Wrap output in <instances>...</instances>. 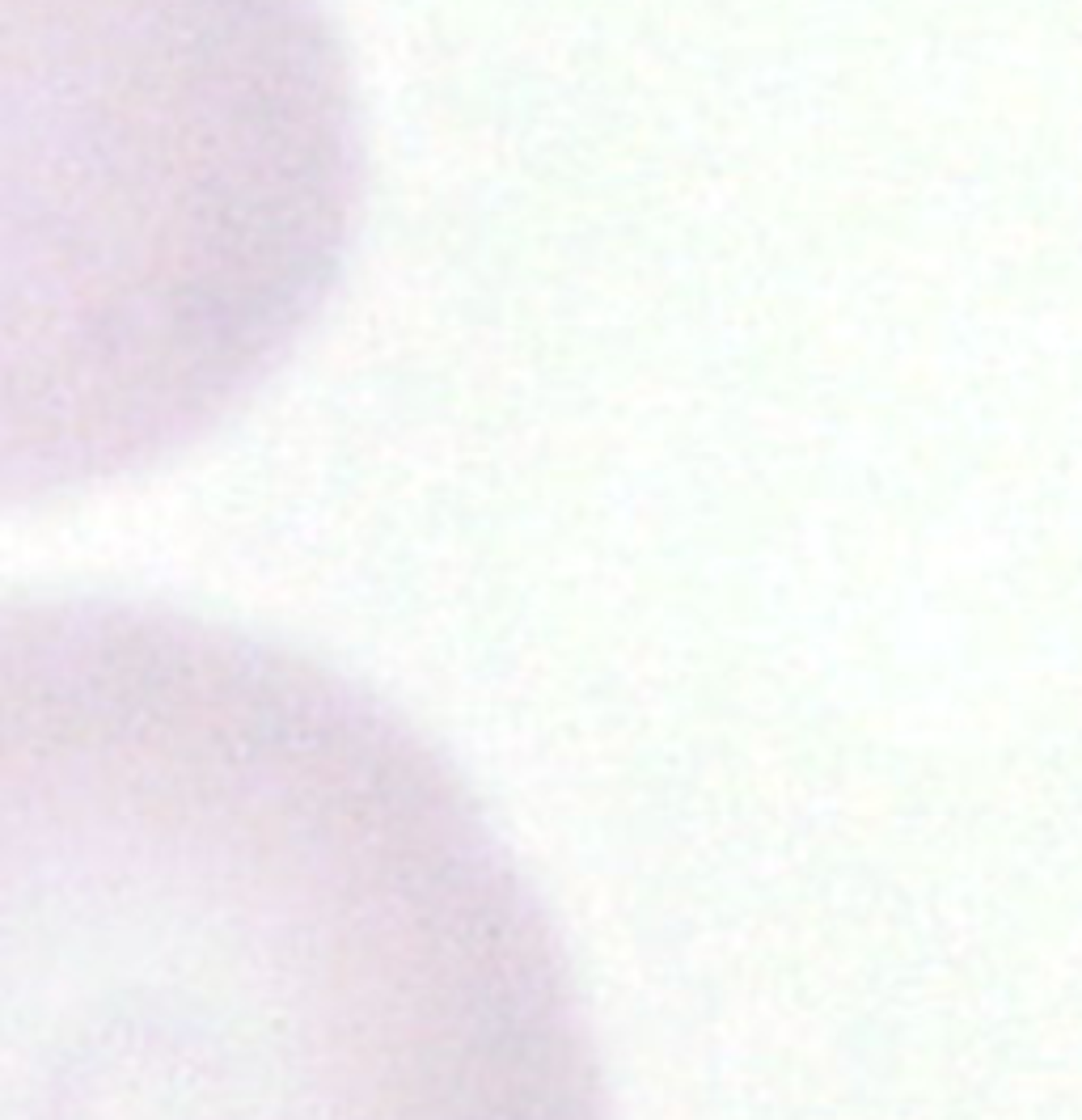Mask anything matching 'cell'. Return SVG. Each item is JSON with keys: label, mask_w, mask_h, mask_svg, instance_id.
<instances>
[{"label": "cell", "mask_w": 1082, "mask_h": 1120, "mask_svg": "<svg viewBox=\"0 0 1082 1120\" xmlns=\"http://www.w3.org/2000/svg\"><path fill=\"white\" fill-rule=\"evenodd\" d=\"M0 1120H613L474 787L326 659L0 592Z\"/></svg>", "instance_id": "cell-1"}, {"label": "cell", "mask_w": 1082, "mask_h": 1120, "mask_svg": "<svg viewBox=\"0 0 1082 1120\" xmlns=\"http://www.w3.org/2000/svg\"><path fill=\"white\" fill-rule=\"evenodd\" d=\"M364 203L330 0H0V512L224 432L334 305Z\"/></svg>", "instance_id": "cell-2"}]
</instances>
